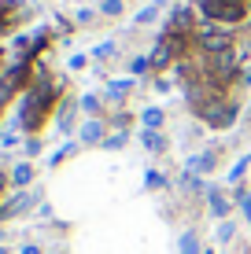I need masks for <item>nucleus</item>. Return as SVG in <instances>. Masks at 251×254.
Returning <instances> with one entry per match:
<instances>
[{"mask_svg": "<svg viewBox=\"0 0 251 254\" xmlns=\"http://www.w3.org/2000/svg\"><path fill=\"white\" fill-rule=\"evenodd\" d=\"M7 185H11V173H4V170H0V191H4Z\"/></svg>", "mask_w": 251, "mask_h": 254, "instance_id": "nucleus-33", "label": "nucleus"}, {"mask_svg": "<svg viewBox=\"0 0 251 254\" xmlns=\"http://www.w3.org/2000/svg\"><path fill=\"white\" fill-rule=\"evenodd\" d=\"M248 166H251V155H240V159H237V166L229 170V185H240V181H244Z\"/></svg>", "mask_w": 251, "mask_h": 254, "instance_id": "nucleus-17", "label": "nucleus"}, {"mask_svg": "<svg viewBox=\"0 0 251 254\" xmlns=\"http://www.w3.org/2000/svg\"><path fill=\"white\" fill-rule=\"evenodd\" d=\"M141 144L148 147L152 155H163V151H167V147H170V140L163 136L159 129H141Z\"/></svg>", "mask_w": 251, "mask_h": 254, "instance_id": "nucleus-10", "label": "nucleus"}, {"mask_svg": "<svg viewBox=\"0 0 251 254\" xmlns=\"http://www.w3.org/2000/svg\"><path fill=\"white\" fill-rule=\"evenodd\" d=\"M0 74H4V48H0Z\"/></svg>", "mask_w": 251, "mask_h": 254, "instance_id": "nucleus-34", "label": "nucleus"}, {"mask_svg": "<svg viewBox=\"0 0 251 254\" xmlns=\"http://www.w3.org/2000/svg\"><path fill=\"white\" fill-rule=\"evenodd\" d=\"M192 22H196V11H192V7H174V11L167 15V30H163V33H181V37H188Z\"/></svg>", "mask_w": 251, "mask_h": 254, "instance_id": "nucleus-5", "label": "nucleus"}, {"mask_svg": "<svg viewBox=\"0 0 251 254\" xmlns=\"http://www.w3.org/2000/svg\"><path fill=\"white\" fill-rule=\"evenodd\" d=\"M203 254H214V251H203Z\"/></svg>", "mask_w": 251, "mask_h": 254, "instance_id": "nucleus-37", "label": "nucleus"}, {"mask_svg": "<svg viewBox=\"0 0 251 254\" xmlns=\"http://www.w3.org/2000/svg\"><path fill=\"white\" fill-rule=\"evenodd\" d=\"M229 240H237V225H233V221H222V225H218V243H229Z\"/></svg>", "mask_w": 251, "mask_h": 254, "instance_id": "nucleus-25", "label": "nucleus"}, {"mask_svg": "<svg viewBox=\"0 0 251 254\" xmlns=\"http://www.w3.org/2000/svg\"><path fill=\"white\" fill-rule=\"evenodd\" d=\"M100 15L118 19V15H122V0H100Z\"/></svg>", "mask_w": 251, "mask_h": 254, "instance_id": "nucleus-22", "label": "nucleus"}, {"mask_svg": "<svg viewBox=\"0 0 251 254\" xmlns=\"http://www.w3.org/2000/svg\"><path fill=\"white\" fill-rule=\"evenodd\" d=\"M200 15H203V22L237 26L240 19L251 15V0H200Z\"/></svg>", "mask_w": 251, "mask_h": 254, "instance_id": "nucleus-1", "label": "nucleus"}, {"mask_svg": "<svg viewBox=\"0 0 251 254\" xmlns=\"http://www.w3.org/2000/svg\"><path fill=\"white\" fill-rule=\"evenodd\" d=\"M103 140H107V126L100 118H89L82 126V144H103Z\"/></svg>", "mask_w": 251, "mask_h": 254, "instance_id": "nucleus-9", "label": "nucleus"}, {"mask_svg": "<svg viewBox=\"0 0 251 254\" xmlns=\"http://www.w3.org/2000/svg\"><path fill=\"white\" fill-rule=\"evenodd\" d=\"M0 206H4V203H0Z\"/></svg>", "mask_w": 251, "mask_h": 254, "instance_id": "nucleus-39", "label": "nucleus"}, {"mask_svg": "<svg viewBox=\"0 0 251 254\" xmlns=\"http://www.w3.org/2000/svg\"><path fill=\"white\" fill-rule=\"evenodd\" d=\"M37 151H41V140L30 136V140H26V155H37Z\"/></svg>", "mask_w": 251, "mask_h": 254, "instance_id": "nucleus-29", "label": "nucleus"}, {"mask_svg": "<svg viewBox=\"0 0 251 254\" xmlns=\"http://www.w3.org/2000/svg\"><path fill=\"white\" fill-rule=\"evenodd\" d=\"M126 140H129V133H122V129H115V133H111L107 140H103V151H118V147H126Z\"/></svg>", "mask_w": 251, "mask_h": 254, "instance_id": "nucleus-18", "label": "nucleus"}, {"mask_svg": "<svg viewBox=\"0 0 251 254\" xmlns=\"http://www.w3.org/2000/svg\"><path fill=\"white\" fill-rule=\"evenodd\" d=\"M0 115H4V107H0Z\"/></svg>", "mask_w": 251, "mask_h": 254, "instance_id": "nucleus-38", "label": "nucleus"}, {"mask_svg": "<svg viewBox=\"0 0 251 254\" xmlns=\"http://www.w3.org/2000/svg\"><path fill=\"white\" fill-rule=\"evenodd\" d=\"M74 115H78L74 103H63V107H59V115H56V129L59 133H71L74 129Z\"/></svg>", "mask_w": 251, "mask_h": 254, "instance_id": "nucleus-14", "label": "nucleus"}, {"mask_svg": "<svg viewBox=\"0 0 251 254\" xmlns=\"http://www.w3.org/2000/svg\"><path fill=\"white\" fill-rule=\"evenodd\" d=\"M214 166H218V151H214V147H207V151H200V155H192V159L185 162V170H188V173H196V177H200V173H211Z\"/></svg>", "mask_w": 251, "mask_h": 254, "instance_id": "nucleus-8", "label": "nucleus"}, {"mask_svg": "<svg viewBox=\"0 0 251 254\" xmlns=\"http://www.w3.org/2000/svg\"><path fill=\"white\" fill-rule=\"evenodd\" d=\"M203 199H207V210H211V217H218V221H226V217L233 214V199H229L218 185H207V188H203Z\"/></svg>", "mask_w": 251, "mask_h": 254, "instance_id": "nucleus-4", "label": "nucleus"}, {"mask_svg": "<svg viewBox=\"0 0 251 254\" xmlns=\"http://www.w3.org/2000/svg\"><path fill=\"white\" fill-rule=\"evenodd\" d=\"M85 66V56H71V70H82Z\"/></svg>", "mask_w": 251, "mask_h": 254, "instance_id": "nucleus-31", "label": "nucleus"}, {"mask_svg": "<svg viewBox=\"0 0 251 254\" xmlns=\"http://www.w3.org/2000/svg\"><path fill=\"white\" fill-rule=\"evenodd\" d=\"M177 251H181V254H203L200 236H196V232H185V236H181V243H177Z\"/></svg>", "mask_w": 251, "mask_h": 254, "instance_id": "nucleus-16", "label": "nucleus"}, {"mask_svg": "<svg viewBox=\"0 0 251 254\" xmlns=\"http://www.w3.org/2000/svg\"><path fill=\"white\" fill-rule=\"evenodd\" d=\"M115 41H103V45H96V48H92V56H96V59H111V56H115Z\"/></svg>", "mask_w": 251, "mask_h": 254, "instance_id": "nucleus-26", "label": "nucleus"}, {"mask_svg": "<svg viewBox=\"0 0 251 254\" xmlns=\"http://www.w3.org/2000/svg\"><path fill=\"white\" fill-rule=\"evenodd\" d=\"M144 188H167V177H163L159 170H148L144 173Z\"/></svg>", "mask_w": 251, "mask_h": 254, "instance_id": "nucleus-24", "label": "nucleus"}, {"mask_svg": "<svg viewBox=\"0 0 251 254\" xmlns=\"http://www.w3.org/2000/svg\"><path fill=\"white\" fill-rule=\"evenodd\" d=\"M163 7H167V4H163V0H155V4H148V7H141V11H137V22H141V26H144V22H152L155 15L163 11Z\"/></svg>", "mask_w": 251, "mask_h": 254, "instance_id": "nucleus-20", "label": "nucleus"}, {"mask_svg": "<svg viewBox=\"0 0 251 254\" xmlns=\"http://www.w3.org/2000/svg\"><path fill=\"white\" fill-rule=\"evenodd\" d=\"M233 203H237V210L244 214V221H251V191H248L244 185L233 188Z\"/></svg>", "mask_w": 251, "mask_h": 254, "instance_id": "nucleus-15", "label": "nucleus"}, {"mask_svg": "<svg viewBox=\"0 0 251 254\" xmlns=\"http://www.w3.org/2000/svg\"><path fill=\"white\" fill-rule=\"evenodd\" d=\"M30 206H37V191H19L15 199H7V203L0 206V217H19Z\"/></svg>", "mask_w": 251, "mask_h": 254, "instance_id": "nucleus-7", "label": "nucleus"}, {"mask_svg": "<svg viewBox=\"0 0 251 254\" xmlns=\"http://www.w3.org/2000/svg\"><path fill=\"white\" fill-rule=\"evenodd\" d=\"M15 144H19V133H11V129H7V133L0 136V147H15Z\"/></svg>", "mask_w": 251, "mask_h": 254, "instance_id": "nucleus-28", "label": "nucleus"}, {"mask_svg": "<svg viewBox=\"0 0 251 254\" xmlns=\"http://www.w3.org/2000/svg\"><path fill=\"white\" fill-rule=\"evenodd\" d=\"M196 52L200 56H218V52H229L233 48V33L226 26H214V22H203L200 19V30H196Z\"/></svg>", "mask_w": 251, "mask_h": 254, "instance_id": "nucleus-3", "label": "nucleus"}, {"mask_svg": "<svg viewBox=\"0 0 251 254\" xmlns=\"http://www.w3.org/2000/svg\"><path fill=\"white\" fill-rule=\"evenodd\" d=\"M33 181V166L30 162H19V166H11V185L19 188V191H26V185Z\"/></svg>", "mask_w": 251, "mask_h": 254, "instance_id": "nucleus-12", "label": "nucleus"}, {"mask_svg": "<svg viewBox=\"0 0 251 254\" xmlns=\"http://www.w3.org/2000/svg\"><path fill=\"white\" fill-rule=\"evenodd\" d=\"M0 254H7V251H4V247H0Z\"/></svg>", "mask_w": 251, "mask_h": 254, "instance_id": "nucleus-36", "label": "nucleus"}, {"mask_svg": "<svg viewBox=\"0 0 251 254\" xmlns=\"http://www.w3.org/2000/svg\"><path fill=\"white\" fill-rule=\"evenodd\" d=\"M19 254H41V247H37V243H26V247H22Z\"/></svg>", "mask_w": 251, "mask_h": 254, "instance_id": "nucleus-32", "label": "nucleus"}, {"mask_svg": "<svg viewBox=\"0 0 251 254\" xmlns=\"http://www.w3.org/2000/svg\"><path fill=\"white\" fill-rule=\"evenodd\" d=\"M148 59H152V70H167V66H174L177 52L170 48V41H167V37H159V41H155V45H152Z\"/></svg>", "mask_w": 251, "mask_h": 254, "instance_id": "nucleus-6", "label": "nucleus"}, {"mask_svg": "<svg viewBox=\"0 0 251 254\" xmlns=\"http://www.w3.org/2000/svg\"><path fill=\"white\" fill-rule=\"evenodd\" d=\"M129 89H133V77H122V81H107V100L111 103H122Z\"/></svg>", "mask_w": 251, "mask_h": 254, "instance_id": "nucleus-11", "label": "nucleus"}, {"mask_svg": "<svg viewBox=\"0 0 251 254\" xmlns=\"http://www.w3.org/2000/svg\"><path fill=\"white\" fill-rule=\"evenodd\" d=\"M78 107H82V111H85V115H92V118H96V115H100V96H92V92H85V96H82V100H78Z\"/></svg>", "mask_w": 251, "mask_h": 254, "instance_id": "nucleus-19", "label": "nucleus"}, {"mask_svg": "<svg viewBox=\"0 0 251 254\" xmlns=\"http://www.w3.org/2000/svg\"><path fill=\"white\" fill-rule=\"evenodd\" d=\"M155 89H159V92H170V89H174V81H170V77H159V81H155Z\"/></svg>", "mask_w": 251, "mask_h": 254, "instance_id": "nucleus-30", "label": "nucleus"}, {"mask_svg": "<svg viewBox=\"0 0 251 254\" xmlns=\"http://www.w3.org/2000/svg\"><path fill=\"white\" fill-rule=\"evenodd\" d=\"M196 118H200L207 129H229L233 122L240 118V107H237V100H229V96H214V100H207L203 107H196Z\"/></svg>", "mask_w": 251, "mask_h": 254, "instance_id": "nucleus-2", "label": "nucleus"}, {"mask_svg": "<svg viewBox=\"0 0 251 254\" xmlns=\"http://www.w3.org/2000/svg\"><path fill=\"white\" fill-rule=\"evenodd\" d=\"M74 19H78V26H89L92 19H96V11H92V7H82V11L74 15Z\"/></svg>", "mask_w": 251, "mask_h": 254, "instance_id": "nucleus-27", "label": "nucleus"}, {"mask_svg": "<svg viewBox=\"0 0 251 254\" xmlns=\"http://www.w3.org/2000/svg\"><path fill=\"white\" fill-rule=\"evenodd\" d=\"M248 122H251V107H248Z\"/></svg>", "mask_w": 251, "mask_h": 254, "instance_id": "nucleus-35", "label": "nucleus"}, {"mask_svg": "<svg viewBox=\"0 0 251 254\" xmlns=\"http://www.w3.org/2000/svg\"><path fill=\"white\" fill-rule=\"evenodd\" d=\"M74 151H78V144H63V147H59L56 155H48V166H59V162H67V159H71Z\"/></svg>", "mask_w": 251, "mask_h": 254, "instance_id": "nucleus-21", "label": "nucleus"}, {"mask_svg": "<svg viewBox=\"0 0 251 254\" xmlns=\"http://www.w3.org/2000/svg\"><path fill=\"white\" fill-rule=\"evenodd\" d=\"M148 70H152L148 56H133V59H129V74H148Z\"/></svg>", "mask_w": 251, "mask_h": 254, "instance_id": "nucleus-23", "label": "nucleus"}, {"mask_svg": "<svg viewBox=\"0 0 251 254\" xmlns=\"http://www.w3.org/2000/svg\"><path fill=\"white\" fill-rule=\"evenodd\" d=\"M163 122H167V111L163 107H144L141 111V126L144 129H163Z\"/></svg>", "mask_w": 251, "mask_h": 254, "instance_id": "nucleus-13", "label": "nucleus"}]
</instances>
